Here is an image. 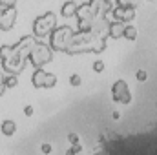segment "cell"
Instances as JSON below:
<instances>
[{
    "mask_svg": "<svg viewBox=\"0 0 157 155\" xmlns=\"http://www.w3.org/2000/svg\"><path fill=\"white\" fill-rule=\"evenodd\" d=\"M4 82H6L7 89H9V88H17V86H18V77H17L15 73H6V78H4Z\"/></svg>",
    "mask_w": 157,
    "mask_h": 155,
    "instance_id": "obj_16",
    "label": "cell"
},
{
    "mask_svg": "<svg viewBox=\"0 0 157 155\" xmlns=\"http://www.w3.org/2000/svg\"><path fill=\"white\" fill-rule=\"evenodd\" d=\"M6 89H7V86H6V82L2 80V82H0V97H2L4 93H6Z\"/></svg>",
    "mask_w": 157,
    "mask_h": 155,
    "instance_id": "obj_25",
    "label": "cell"
},
{
    "mask_svg": "<svg viewBox=\"0 0 157 155\" xmlns=\"http://www.w3.org/2000/svg\"><path fill=\"white\" fill-rule=\"evenodd\" d=\"M0 6L6 9V7H15L17 6V0H0Z\"/></svg>",
    "mask_w": 157,
    "mask_h": 155,
    "instance_id": "obj_21",
    "label": "cell"
},
{
    "mask_svg": "<svg viewBox=\"0 0 157 155\" xmlns=\"http://www.w3.org/2000/svg\"><path fill=\"white\" fill-rule=\"evenodd\" d=\"M24 115H26V117H33V115H35V108H33L31 104H28V106L24 108Z\"/></svg>",
    "mask_w": 157,
    "mask_h": 155,
    "instance_id": "obj_22",
    "label": "cell"
},
{
    "mask_svg": "<svg viewBox=\"0 0 157 155\" xmlns=\"http://www.w3.org/2000/svg\"><path fill=\"white\" fill-rule=\"evenodd\" d=\"M17 6L15 7H6L4 13H2V18H0V29L2 31H9L13 29L15 26V20H17Z\"/></svg>",
    "mask_w": 157,
    "mask_h": 155,
    "instance_id": "obj_10",
    "label": "cell"
},
{
    "mask_svg": "<svg viewBox=\"0 0 157 155\" xmlns=\"http://www.w3.org/2000/svg\"><path fill=\"white\" fill-rule=\"evenodd\" d=\"M150 2H154V4H157V0H150Z\"/></svg>",
    "mask_w": 157,
    "mask_h": 155,
    "instance_id": "obj_29",
    "label": "cell"
},
{
    "mask_svg": "<svg viewBox=\"0 0 157 155\" xmlns=\"http://www.w3.org/2000/svg\"><path fill=\"white\" fill-rule=\"evenodd\" d=\"M77 17L78 20H91V18H95V15H93V11H91V4L90 2H86V4H80L77 7Z\"/></svg>",
    "mask_w": 157,
    "mask_h": 155,
    "instance_id": "obj_12",
    "label": "cell"
},
{
    "mask_svg": "<svg viewBox=\"0 0 157 155\" xmlns=\"http://www.w3.org/2000/svg\"><path fill=\"white\" fill-rule=\"evenodd\" d=\"M135 78H137L139 82H146V78H148L146 70H137V71H135Z\"/></svg>",
    "mask_w": 157,
    "mask_h": 155,
    "instance_id": "obj_19",
    "label": "cell"
},
{
    "mask_svg": "<svg viewBox=\"0 0 157 155\" xmlns=\"http://www.w3.org/2000/svg\"><path fill=\"white\" fill-rule=\"evenodd\" d=\"M2 13H4V7L0 6V18H2Z\"/></svg>",
    "mask_w": 157,
    "mask_h": 155,
    "instance_id": "obj_28",
    "label": "cell"
},
{
    "mask_svg": "<svg viewBox=\"0 0 157 155\" xmlns=\"http://www.w3.org/2000/svg\"><path fill=\"white\" fill-rule=\"evenodd\" d=\"M112 15H113V20H119V22L128 24V22H132V20L135 18L137 11H135V7H128V6H115V7H113V11H112Z\"/></svg>",
    "mask_w": 157,
    "mask_h": 155,
    "instance_id": "obj_8",
    "label": "cell"
},
{
    "mask_svg": "<svg viewBox=\"0 0 157 155\" xmlns=\"http://www.w3.org/2000/svg\"><path fill=\"white\" fill-rule=\"evenodd\" d=\"M35 42H37L35 35L22 37V39L13 46V51H15L17 55H20V57H29V51H31V47L35 46Z\"/></svg>",
    "mask_w": 157,
    "mask_h": 155,
    "instance_id": "obj_9",
    "label": "cell"
},
{
    "mask_svg": "<svg viewBox=\"0 0 157 155\" xmlns=\"http://www.w3.org/2000/svg\"><path fill=\"white\" fill-rule=\"evenodd\" d=\"M4 78H6V71H4V70H2V68H0V82H2V80H4Z\"/></svg>",
    "mask_w": 157,
    "mask_h": 155,
    "instance_id": "obj_26",
    "label": "cell"
},
{
    "mask_svg": "<svg viewBox=\"0 0 157 155\" xmlns=\"http://www.w3.org/2000/svg\"><path fill=\"white\" fill-rule=\"evenodd\" d=\"M31 82L37 89H42V88H55L57 84V77L53 73H48L44 68H37L35 73L31 75Z\"/></svg>",
    "mask_w": 157,
    "mask_h": 155,
    "instance_id": "obj_6",
    "label": "cell"
},
{
    "mask_svg": "<svg viewBox=\"0 0 157 155\" xmlns=\"http://www.w3.org/2000/svg\"><path fill=\"white\" fill-rule=\"evenodd\" d=\"M53 47L51 46H48V44H44V42H35V46L31 47V51H29V57H28V60L35 66V68H42V66H46L48 62H51L53 60Z\"/></svg>",
    "mask_w": 157,
    "mask_h": 155,
    "instance_id": "obj_4",
    "label": "cell"
},
{
    "mask_svg": "<svg viewBox=\"0 0 157 155\" xmlns=\"http://www.w3.org/2000/svg\"><path fill=\"white\" fill-rule=\"evenodd\" d=\"M0 60H2V70L6 73H22L26 64L29 62L28 57H20L13 51V46H0Z\"/></svg>",
    "mask_w": 157,
    "mask_h": 155,
    "instance_id": "obj_2",
    "label": "cell"
},
{
    "mask_svg": "<svg viewBox=\"0 0 157 155\" xmlns=\"http://www.w3.org/2000/svg\"><path fill=\"white\" fill-rule=\"evenodd\" d=\"M112 117H113V119L117 120V119H121V113H119V112H113V115H112Z\"/></svg>",
    "mask_w": 157,
    "mask_h": 155,
    "instance_id": "obj_27",
    "label": "cell"
},
{
    "mask_svg": "<svg viewBox=\"0 0 157 155\" xmlns=\"http://www.w3.org/2000/svg\"><path fill=\"white\" fill-rule=\"evenodd\" d=\"M137 35H139V31H137V28L135 26H132L130 22L124 26V33H122V37L126 40H135L137 39Z\"/></svg>",
    "mask_w": 157,
    "mask_h": 155,
    "instance_id": "obj_15",
    "label": "cell"
},
{
    "mask_svg": "<svg viewBox=\"0 0 157 155\" xmlns=\"http://www.w3.org/2000/svg\"><path fill=\"white\" fill-rule=\"evenodd\" d=\"M124 22H119V20H113L108 24V35L110 39H122V33H124Z\"/></svg>",
    "mask_w": 157,
    "mask_h": 155,
    "instance_id": "obj_11",
    "label": "cell"
},
{
    "mask_svg": "<svg viewBox=\"0 0 157 155\" xmlns=\"http://www.w3.org/2000/svg\"><path fill=\"white\" fill-rule=\"evenodd\" d=\"M112 99L115 102H121V104H130L132 100V91L126 84V80H117L113 86H112Z\"/></svg>",
    "mask_w": 157,
    "mask_h": 155,
    "instance_id": "obj_7",
    "label": "cell"
},
{
    "mask_svg": "<svg viewBox=\"0 0 157 155\" xmlns=\"http://www.w3.org/2000/svg\"><path fill=\"white\" fill-rule=\"evenodd\" d=\"M68 141H70L71 144H78V141H80V139H78L77 133H70V135H68Z\"/></svg>",
    "mask_w": 157,
    "mask_h": 155,
    "instance_id": "obj_23",
    "label": "cell"
},
{
    "mask_svg": "<svg viewBox=\"0 0 157 155\" xmlns=\"http://www.w3.org/2000/svg\"><path fill=\"white\" fill-rule=\"evenodd\" d=\"M106 49L104 37L93 33V31H78L73 33L71 44L64 53L68 55H78V53H102Z\"/></svg>",
    "mask_w": 157,
    "mask_h": 155,
    "instance_id": "obj_1",
    "label": "cell"
},
{
    "mask_svg": "<svg viewBox=\"0 0 157 155\" xmlns=\"http://www.w3.org/2000/svg\"><path fill=\"white\" fill-rule=\"evenodd\" d=\"M91 68H93V71H95V73H102V71H104V68H106V64H104L102 60H95Z\"/></svg>",
    "mask_w": 157,
    "mask_h": 155,
    "instance_id": "obj_18",
    "label": "cell"
},
{
    "mask_svg": "<svg viewBox=\"0 0 157 155\" xmlns=\"http://www.w3.org/2000/svg\"><path fill=\"white\" fill-rule=\"evenodd\" d=\"M77 7H78L77 2H73V0H68V2H64V4H62V7H60V15H62L64 18L75 17V15H77Z\"/></svg>",
    "mask_w": 157,
    "mask_h": 155,
    "instance_id": "obj_13",
    "label": "cell"
},
{
    "mask_svg": "<svg viewBox=\"0 0 157 155\" xmlns=\"http://www.w3.org/2000/svg\"><path fill=\"white\" fill-rule=\"evenodd\" d=\"M51 150H53V148H51V144H48V142H44V144H42V152H44V153H51Z\"/></svg>",
    "mask_w": 157,
    "mask_h": 155,
    "instance_id": "obj_24",
    "label": "cell"
},
{
    "mask_svg": "<svg viewBox=\"0 0 157 155\" xmlns=\"http://www.w3.org/2000/svg\"><path fill=\"white\" fill-rule=\"evenodd\" d=\"M115 2H117V6H128V7H135L137 9L143 0H115Z\"/></svg>",
    "mask_w": 157,
    "mask_h": 155,
    "instance_id": "obj_17",
    "label": "cell"
},
{
    "mask_svg": "<svg viewBox=\"0 0 157 155\" xmlns=\"http://www.w3.org/2000/svg\"><path fill=\"white\" fill-rule=\"evenodd\" d=\"M70 84H71V86H80V84H82V78H80V75L73 73V75L70 77Z\"/></svg>",
    "mask_w": 157,
    "mask_h": 155,
    "instance_id": "obj_20",
    "label": "cell"
},
{
    "mask_svg": "<svg viewBox=\"0 0 157 155\" xmlns=\"http://www.w3.org/2000/svg\"><path fill=\"white\" fill-rule=\"evenodd\" d=\"M73 39V29L70 26H57L49 35V46L53 51H66Z\"/></svg>",
    "mask_w": 157,
    "mask_h": 155,
    "instance_id": "obj_3",
    "label": "cell"
},
{
    "mask_svg": "<svg viewBox=\"0 0 157 155\" xmlns=\"http://www.w3.org/2000/svg\"><path fill=\"white\" fill-rule=\"evenodd\" d=\"M0 131H2L6 137H11V135L17 133V124H15L11 119H7V120H4V122L0 124Z\"/></svg>",
    "mask_w": 157,
    "mask_h": 155,
    "instance_id": "obj_14",
    "label": "cell"
},
{
    "mask_svg": "<svg viewBox=\"0 0 157 155\" xmlns=\"http://www.w3.org/2000/svg\"><path fill=\"white\" fill-rule=\"evenodd\" d=\"M55 28H57V17H55V13H51V11L40 15V17H37V18L33 20V33H35V37H39V39L51 35V31H53Z\"/></svg>",
    "mask_w": 157,
    "mask_h": 155,
    "instance_id": "obj_5",
    "label": "cell"
}]
</instances>
